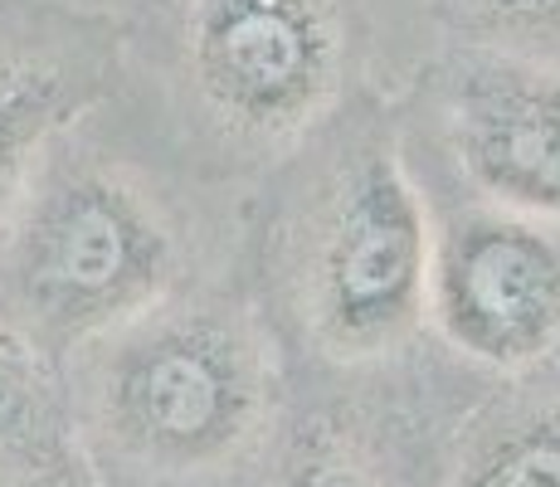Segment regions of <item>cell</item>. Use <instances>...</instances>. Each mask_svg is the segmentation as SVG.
Instances as JSON below:
<instances>
[{"label":"cell","instance_id":"1","mask_svg":"<svg viewBox=\"0 0 560 487\" xmlns=\"http://www.w3.org/2000/svg\"><path fill=\"white\" fill-rule=\"evenodd\" d=\"M117 93L196 171L249 195L361 93L434 54L429 0H107Z\"/></svg>","mask_w":560,"mask_h":487},{"label":"cell","instance_id":"2","mask_svg":"<svg viewBox=\"0 0 560 487\" xmlns=\"http://www.w3.org/2000/svg\"><path fill=\"white\" fill-rule=\"evenodd\" d=\"M249 195L200 181L122 93L39 151L0 224V317L69 361L240 264Z\"/></svg>","mask_w":560,"mask_h":487},{"label":"cell","instance_id":"3","mask_svg":"<svg viewBox=\"0 0 560 487\" xmlns=\"http://www.w3.org/2000/svg\"><path fill=\"white\" fill-rule=\"evenodd\" d=\"M240 274L298 371H365L429 341V205L400 97H351L258 181Z\"/></svg>","mask_w":560,"mask_h":487},{"label":"cell","instance_id":"4","mask_svg":"<svg viewBox=\"0 0 560 487\" xmlns=\"http://www.w3.org/2000/svg\"><path fill=\"white\" fill-rule=\"evenodd\" d=\"M63 366L93 487H249L288 399V356L240 264Z\"/></svg>","mask_w":560,"mask_h":487},{"label":"cell","instance_id":"5","mask_svg":"<svg viewBox=\"0 0 560 487\" xmlns=\"http://www.w3.org/2000/svg\"><path fill=\"white\" fill-rule=\"evenodd\" d=\"M498 385L424 341L365 371H298L249 487H444L458 434Z\"/></svg>","mask_w":560,"mask_h":487},{"label":"cell","instance_id":"6","mask_svg":"<svg viewBox=\"0 0 560 487\" xmlns=\"http://www.w3.org/2000/svg\"><path fill=\"white\" fill-rule=\"evenodd\" d=\"M405 156L498 210L560 230V69L439 45L400 93Z\"/></svg>","mask_w":560,"mask_h":487},{"label":"cell","instance_id":"7","mask_svg":"<svg viewBox=\"0 0 560 487\" xmlns=\"http://www.w3.org/2000/svg\"><path fill=\"white\" fill-rule=\"evenodd\" d=\"M429 341L488 381L560 371V230L419 176Z\"/></svg>","mask_w":560,"mask_h":487},{"label":"cell","instance_id":"8","mask_svg":"<svg viewBox=\"0 0 560 487\" xmlns=\"http://www.w3.org/2000/svg\"><path fill=\"white\" fill-rule=\"evenodd\" d=\"M117 93V20L93 0H0V224L39 151Z\"/></svg>","mask_w":560,"mask_h":487},{"label":"cell","instance_id":"9","mask_svg":"<svg viewBox=\"0 0 560 487\" xmlns=\"http://www.w3.org/2000/svg\"><path fill=\"white\" fill-rule=\"evenodd\" d=\"M0 487H93L69 366L0 317Z\"/></svg>","mask_w":560,"mask_h":487},{"label":"cell","instance_id":"10","mask_svg":"<svg viewBox=\"0 0 560 487\" xmlns=\"http://www.w3.org/2000/svg\"><path fill=\"white\" fill-rule=\"evenodd\" d=\"M444 487H560V371L492 385L463 425Z\"/></svg>","mask_w":560,"mask_h":487},{"label":"cell","instance_id":"11","mask_svg":"<svg viewBox=\"0 0 560 487\" xmlns=\"http://www.w3.org/2000/svg\"><path fill=\"white\" fill-rule=\"evenodd\" d=\"M434 49H492L560 69V0H429Z\"/></svg>","mask_w":560,"mask_h":487},{"label":"cell","instance_id":"12","mask_svg":"<svg viewBox=\"0 0 560 487\" xmlns=\"http://www.w3.org/2000/svg\"><path fill=\"white\" fill-rule=\"evenodd\" d=\"M93 5H107V0H93Z\"/></svg>","mask_w":560,"mask_h":487}]
</instances>
